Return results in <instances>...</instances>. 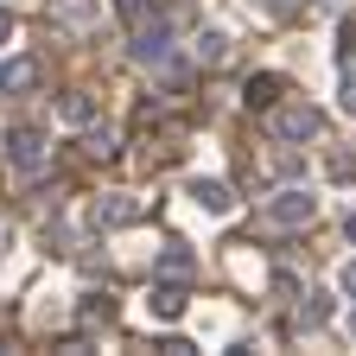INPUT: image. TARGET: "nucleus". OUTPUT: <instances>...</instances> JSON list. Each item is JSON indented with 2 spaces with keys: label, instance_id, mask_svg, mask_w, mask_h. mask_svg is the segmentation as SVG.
<instances>
[{
  "label": "nucleus",
  "instance_id": "obj_1",
  "mask_svg": "<svg viewBox=\"0 0 356 356\" xmlns=\"http://www.w3.org/2000/svg\"><path fill=\"white\" fill-rule=\"evenodd\" d=\"M267 134H274V140H318V134H325V115L318 108H312V102H274V108H267Z\"/></svg>",
  "mask_w": 356,
  "mask_h": 356
},
{
  "label": "nucleus",
  "instance_id": "obj_2",
  "mask_svg": "<svg viewBox=\"0 0 356 356\" xmlns=\"http://www.w3.org/2000/svg\"><path fill=\"white\" fill-rule=\"evenodd\" d=\"M0 159H7L13 172H44V159H51V140H44L38 127H7V134H0Z\"/></svg>",
  "mask_w": 356,
  "mask_h": 356
},
{
  "label": "nucleus",
  "instance_id": "obj_3",
  "mask_svg": "<svg viewBox=\"0 0 356 356\" xmlns=\"http://www.w3.org/2000/svg\"><path fill=\"white\" fill-rule=\"evenodd\" d=\"M127 51H134V64L165 70V64H172V19H165V13L140 19V26H134V44H127Z\"/></svg>",
  "mask_w": 356,
  "mask_h": 356
},
{
  "label": "nucleus",
  "instance_id": "obj_4",
  "mask_svg": "<svg viewBox=\"0 0 356 356\" xmlns=\"http://www.w3.org/2000/svg\"><path fill=\"white\" fill-rule=\"evenodd\" d=\"M312 216H318V197H312L305 185H286V191H274V204H267V222H280V229H305Z\"/></svg>",
  "mask_w": 356,
  "mask_h": 356
},
{
  "label": "nucleus",
  "instance_id": "obj_5",
  "mask_svg": "<svg viewBox=\"0 0 356 356\" xmlns=\"http://www.w3.org/2000/svg\"><path fill=\"white\" fill-rule=\"evenodd\" d=\"M147 312L159 325H178L191 312V293H185V280H153V293H147Z\"/></svg>",
  "mask_w": 356,
  "mask_h": 356
},
{
  "label": "nucleus",
  "instance_id": "obj_6",
  "mask_svg": "<svg viewBox=\"0 0 356 356\" xmlns=\"http://www.w3.org/2000/svg\"><path fill=\"white\" fill-rule=\"evenodd\" d=\"M89 216H96V229H127V222H140V204H134L127 191H102Z\"/></svg>",
  "mask_w": 356,
  "mask_h": 356
},
{
  "label": "nucleus",
  "instance_id": "obj_7",
  "mask_svg": "<svg viewBox=\"0 0 356 356\" xmlns=\"http://www.w3.org/2000/svg\"><path fill=\"white\" fill-rule=\"evenodd\" d=\"M185 197H191L204 216H229V210H236V191L222 185V178H191V191H185Z\"/></svg>",
  "mask_w": 356,
  "mask_h": 356
},
{
  "label": "nucleus",
  "instance_id": "obj_8",
  "mask_svg": "<svg viewBox=\"0 0 356 356\" xmlns=\"http://www.w3.org/2000/svg\"><path fill=\"white\" fill-rule=\"evenodd\" d=\"M38 89V58H7L0 64V96H26Z\"/></svg>",
  "mask_w": 356,
  "mask_h": 356
},
{
  "label": "nucleus",
  "instance_id": "obj_9",
  "mask_svg": "<svg viewBox=\"0 0 356 356\" xmlns=\"http://www.w3.org/2000/svg\"><path fill=\"white\" fill-rule=\"evenodd\" d=\"M280 89H286V83H280L274 70H261V76L242 83V102H248V108H274V102H280Z\"/></svg>",
  "mask_w": 356,
  "mask_h": 356
},
{
  "label": "nucleus",
  "instance_id": "obj_10",
  "mask_svg": "<svg viewBox=\"0 0 356 356\" xmlns=\"http://www.w3.org/2000/svg\"><path fill=\"white\" fill-rule=\"evenodd\" d=\"M191 274H197L191 248H185V242H165V248H159V280H191Z\"/></svg>",
  "mask_w": 356,
  "mask_h": 356
},
{
  "label": "nucleus",
  "instance_id": "obj_11",
  "mask_svg": "<svg viewBox=\"0 0 356 356\" xmlns=\"http://www.w3.org/2000/svg\"><path fill=\"white\" fill-rule=\"evenodd\" d=\"M58 115L70 127H89V121H96V96H89V89H70V96H58Z\"/></svg>",
  "mask_w": 356,
  "mask_h": 356
},
{
  "label": "nucleus",
  "instance_id": "obj_12",
  "mask_svg": "<svg viewBox=\"0 0 356 356\" xmlns=\"http://www.w3.org/2000/svg\"><path fill=\"white\" fill-rule=\"evenodd\" d=\"M325 318H331V293H305V299H299V325H305V331H318Z\"/></svg>",
  "mask_w": 356,
  "mask_h": 356
},
{
  "label": "nucleus",
  "instance_id": "obj_13",
  "mask_svg": "<svg viewBox=\"0 0 356 356\" xmlns=\"http://www.w3.org/2000/svg\"><path fill=\"white\" fill-rule=\"evenodd\" d=\"M108 318H115V299L108 293H89L83 299V325H108Z\"/></svg>",
  "mask_w": 356,
  "mask_h": 356
},
{
  "label": "nucleus",
  "instance_id": "obj_14",
  "mask_svg": "<svg viewBox=\"0 0 356 356\" xmlns=\"http://www.w3.org/2000/svg\"><path fill=\"white\" fill-rule=\"evenodd\" d=\"M197 58L204 64H222V58H229V38H222V32H197Z\"/></svg>",
  "mask_w": 356,
  "mask_h": 356
},
{
  "label": "nucleus",
  "instance_id": "obj_15",
  "mask_svg": "<svg viewBox=\"0 0 356 356\" xmlns=\"http://www.w3.org/2000/svg\"><path fill=\"white\" fill-rule=\"evenodd\" d=\"M115 13H121L127 26H140V19H153V13H159V0H115Z\"/></svg>",
  "mask_w": 356,
  "mask_h": 356
},
{
  "label": "nucleus",
  "instance_id": "obj_16",
  "mask_svg": "<svg viewBox=\"0 0 356 356\" xmlns=\"http://www.w3.org/2000/svg\"><path fill=\"white\" fill-rule=\"evenodd\" d=\"M83 153H89V159H108V153H115V134H108V127H96V134L83 140Z\"/></svg>",
  "mask_w": 356,
  "mask_h": 356
},
{
  "label": "nucleus",
  "instance_id": "obj_17",
  "mask_svg": "<svg viewBox=\"0 0 356 356\" xmlns=\"http://www.w3.org/2000/svg\"><path fill=\"white\" fill-rule=\"evenodd\" d=\"M337 64H343V70L356 64V26H350V19H343V32H337Z\"/></svg>",
  "mask_w": 356,
  "mask_h": 356
},
{
  "label": "nucleus",
  "instance_id": "obj_18",
  "mask_svg": "<svg viewBox=\"0 0 356 356\" xmlns=\"http://www.w3.org/2000/svg\"><path fill=\"white\" fill-rule=\"evenodd\" d=\"M331 178H337V185H356V159L350 153H331V165H325Z\"/></svg>",
  "mask_w": 356,
  "mask_h": 356
},
{
  "label": "nucleus",
  "instance_id": "obj_19",
  "mask_svg": "<svg viewBox=\"0 0 356 356\" xmlns=\"http://www.w3.org/2000/svg\"><path fill=\"white\" fill-rule=\"evenodd\" d=\"M337 108L356 115V70H343V89H337Z\"/></svg>",
  "mask_w": 356,
  "mask_h": 356
},
{
  "label": "nucleus",
  "instance_id": "obj_20",
  "mask_svg": "<svg viewBox=\"0 0 356 356\" xmlns=\"http://www.w3.org/2000/svg\"><path fill=\"white\" fill-rule=\"evenodd\" d=\"M299 7H305V0H267V13H274V19H299Z\"/></svg>",
  "mask_w": 356,
  "mask_h": 356
},
{
  "label": "nucleus",
  "instance_id": "obj_21",
  "mask_svg": "<svg viewBox=\"0 0 356 356\" xmlns=\"http://www.w3.org/2000/svg\"><path fill=\"white\" fill-rule=\"evenodd\" d=\"M337 286H343V293H350V299H356V254H350V261H343V267H337Z\"/></svg>",
  "mask_w": 356,
  "mask_h": 356
},
{
  "label": "nucleus",
  "instance_id": "obj_22",
  "mask_svg": "<svg viewBox=\"0 0 356 356\" xmlns=\"http://www.w3.org/2000/svg\"><path fill=\"white\" fill-rule=\"evenodd\" d=\"M7 38H13V13H7V7H0V44H7Z\"/></svg>",
  "mask_w": 356,
  "mask_h": 356
},
{
  "label": "nucleus",
  "instance_id": "obj_23",
  "mask_svg": "<svg viewBox=\"0 0 356 356\" xmlns=\"http://www.w3.org/2000/svg\"><path fill=\"white\" fill-rule=\"evenodd\" d=\"M7 242H13V229H7V222H0V254H7Z\"/></svg>",
  "mask_w": 356,
  "mask_h": 356
},
{
  "label": "nucleus",
  "instance_id": "obj_24",
  "mask_svg": "<svg viewBox=\"0 0 356 356\" xmlns=\"http://www.w3.org/2000/svg\"><path fill=\"white\" fill-rule=\"evenodd\" d=\"M343 229H350V242H356V210H350V222H343Z\"/></svg>",
  "mask_w": 356,
  "mask_h": 356
},
{
  "label": "nucleus",
  "instance_id": "obj_25",
  "mask_svg": "<svg viewBox=\"0 0 356 356\" xmlns=\"http://www.w3.org/2000/svg\"><path fill=\"white\" fill-rule=\"evenodd\" d=\"M350 337H356V305H350Z\"/></svg>",
  "mask_w": 356,
  "mask_h": 356
},
{
  "label": "nucleus",
  "instance_id": "obj_26",
  "mask_svg": "<svg viewBox=\"0 0 356 356\" xmlns=\"http://www.w3.org/2000/svg\"><path fill=\"white\" fill-rule=\"evenodd\" d=\"M325 7H343V0H325Z\"/></svg>",
  "mask_w": 356,
  "mask_h": 356
}]
</instances>
